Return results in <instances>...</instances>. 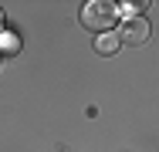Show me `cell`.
<instances>
[{"label":"cell","instance_id":"7a4b0ae2","mask_svg":"<svg viewBox=\"0 0 159 152\" xmlns=\"http://www.w3.org/2000/svg\"><path fill=\"white\" fill-rule=\"evenodd\" d=\"M146 37H149L146 17H129L125 24H122V34H119V41H125V44H142Z\"/></svg>","mask_w":159,"mask_h":152},{"label":"cell","instance_id":"6da1fadb","mask_svg":"<svg viewBox=\"0 0 159 152\" xmlns=\"http://www.w3.org/2000/svg\"><path fill=\"white\" fill-rule=\"evenodd\" d=\"M115 17H119V7L108 3V0H88L81 7V24L88 30H98V34H108Z\"/></svg>","mask_w":159,"mask_h":152},{"label":"cell","instance_id":"277c9868","mask_svg":"<svg viewBox=\"0 0 159 152\" xmlns=\"http://www.w3.org/2000/svg\"><path fill=\"white\" fill-rule=\"evenodd\" d=\"M0 51H3V54H17V51H20V37L10 34V30H3V34H0Z\"/></svg>","mask_w":159,"mask_h":152},{"label":"cell","instance_id":"3957f363","mask_svg":"<svg viewBox=\"0 0 159 152\" xmlns=\"http://www.w3.org/2000/svg\"><path fill=\"white\" fill-rule=\"evenodd\" d=\"M119 44H122L119 34H98V37H95V51H98V54H115Z\"/></svg>","mask_w":159,"mask_h":152},{"label":"cell","instance_id":"8992f818","mask_svg":"<svg viewBox=\"0 0 159 152\" xmlns=\"http://www.w3.org/2000/svg\"><path fill=\"white\" fill-rule=\"evenodd\" d=\"M0 34H3V10H0Z\"/></svg>","mask_w":159,"mask_h":152},{"label":"cell","instance_id":"5b68a950","mask_svg":"<svg viewBox=\"0 0 159 152\" xmlns=\"http://www.w3.org/2000/svg\"><path fill=\"white\" fill-rule=\"evenodd\" d=\"M115 7H122L125 17H139V10H142V7H135V3H115Z\"/></svg>","mask_w":159,"mask_h":152}]
</instances>
